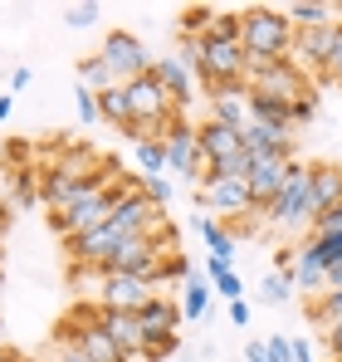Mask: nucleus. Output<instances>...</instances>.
I'll list each match as a JSON object with an SVG mask.
<instances>
[{
	"label": "nucleus",
	"instance_id": "obj_37",
	"mask_svg": "<svg viewBox=\"0 0 342 362\" xmlns=\"http://www.w3.org/2000/svg\"><path fill=\"white\" fill-rule=\"evenodd\" d=\"M313 113H318V98H313V93H308V98H298V103H288V118H293V127L313 122Z\"/></svg>",
	"mask_w": 342,
	"mask_h": 362
},
{
	"label": "nucleus",
	"instance_id": "obj_28",
	"mask_svg": "<svg viewBox=\"0 0 342 362\" xmlns=\"http://www.w3.org/2000/svg\"><path fill=\"white\" fill-rule=\"evenodd\" d=\"M137 167H142V177H162V172H171L167 142H137Z\"/></svg>",
	"mask_w": 342,
	"mask_h": 362
},
{
	"label": "nucleus",
	"instance_id": "obj_47",
	"mask_svg": "<svg viewBox=\"0 0 342 362\" xmlns=\"http://www.w3.org/2000/svg\"><path fill=\"white\" fill-rule=\"evenodd\" d=\"M0 362H25V358H15V353H10V348H0Z\"/></svg>",
	"mask_w": 342,
	"mask_h": 362
},
{
	"label": "nucleus",
	"instance_id": "obj_16",
	"mask_svg": "<svg viewBox=\"0 0 342 362\" xmlns=\"http://www.w3.org/2000/svg\"><path fill=\"white\" fill-rule=\"evenodd\" d=\"M211 118L235 127V132H244L249 127V88L244 83H235V88H211Z\"/></svg>",
	"mask_w": 342,
	"mask_h": 362
},
{
	"label": "nucleus",
	"instance_id": "obj_22",
	"mask_svg": "<svg viewBox=\"0 0 342 362\" xmlns=\"http://www.w3.org/2000/svg\"><path fill=\"white\" fill-rule=\"evenodd\" d=\"M206 279L216 284V294L230 303H240L244 299V284H240V274H235V264L230 259H206Z\"/></svg>",
	"mask_w": 342,
	"mask_h": 362
},
{
	"label": "nucleus",
	"instance_id": "obj_12",
	"mask_svg": "<svg viewBox=\"0 0 342 362\" xmlns=\"http://www.w3.org/2000/svg\"><path fill=\"white\" fill-rule=\"evenodd\" d=\"M196 201L211 206V211H220V216H249L254 211L244 181H206V186H196Z\"/></svg>",
	"mask_w": 342,
	"mask_h": 362
},
{
	"label": "nucleus",
	"instance_id": "obj_20",
	"mask_svg": "<svg viewBox=\"0 0 342 362\" xmlns=\"http://www.w3.org/2000/svg\"><path fill=\"white\" fill-rule=\"evenodd\" d=\"M244 88H249V83H244ZM249 118L264 122V127H279V132H293L288 103H279V98H264V93H249Z\"/></svg>",
	"mask_w": 342,
	"mask_h": 362
},
{
	"label": "nucleus",
	"instance_id": "obj_18",
	"mask_svg": "<svg viewBox=\"0 0 342 362\" xmlns=\"http://www.w3.org/2000/svg\"><path fill=\"white\" fill-rule=\"evenodd\" d=\"M152 74H157V83L167 88V98L176 103V108H186V103H191L196 74H191V64L181 59V54H176V59H157V69H152Z\"/></svg>",
	"mask_w": 342,
	"mask_h": 362
},
{
	"label": "nucleus",
	"instance_id": "obj_27",
	"mask_svg": "<svg viewBox=\"0 0 342 362\" xmlns=\"http://www.w3.org/2000/svg\"><path fill=\"white\" fill-rule=\"evenodd\" d=\"M249 172H254V157H249V152H235L225 162H216L206 181H244V186H249Z\"/></svg>",
	"mask_w": 342,
	"mask_h": 362
},
{
	"label": "nucleus",
	"instance_id": "obj_14",
	"mask_svg": "<svg viewBox=\"0 0 342 362\" xmlns=\"http://www.w3.org/2000/svg\"><path fill=\"white\" fill-rule=\"evenodd\" d=\"M196 142H201V157H206L211 167L225 162V157H235V152H244V132H235V127H225V122H216V118H201Z\"/></svg>",
	"mask_w": 342,
	"mask_h": 362
},
{
	"label": "nucleus",
	"instance_id": "obj_36",
	"mask_svg": "<svg viewBox=\"0 0 342 362\" xmlns=\"http://www.w3.org/2000/svg\"><path fill=\"white\" fill-rule=\"evenodd\" d=\"M45 362H88V358H83V348H78V343L54 338V348H49V358H45Z\"/></svg>",
	"mask_w": 342,
	"mask_h": 362
},
{
	"label": "nucleus",
	"instance_id": "obj_25",
	"mask_svg": "<svg viewBox=\"0 0 342 362\" xmlns=\"http://www.w3.org/2000/svg\"><path fill=\"white\" fill-rule=\"evenodd\" d=\"M78 83H83V88H93V93H108V88H122V83L113 78V69L103 64V54H93V59H83V64H78Z\"/></svg>",
	"mask_w": 342,
	"mask_h": 362
},
{
	"label": "nucleus",
	"instance_id": "obj_30",
	"mask_svg": "<svg viewBox=\"0 0 342 362\" xmlns=\"http://www.w3.org/2000/svg\"><path fill=\"white\" fill-rule=\"evenodd\" d=\"M240 30H244L240 10H216V20H211V40H240Z\"/></svg>",
	"mask_w": 342,
	"mask_h": 362
},
{
	"label": "nucleus",
	"instance_id": "obj_41",
	"mask_svg": "<svg viewBox=\"0 0 342 362\" xmlns=\"http://www.w3.org/2000/svg\"><path fill=\"white\" fill-rule=\"evenodd\" d=\"M323 348H328V362H342V328L323 333Z\"/></svg>",
	"mask_w": 342,
	"mask_h": 362
},
{
	"label": "nucleus",
	"instance_id": "obj_10",
	"mask_svg": "<svg viewBox=\"0 0 342 362\" xmlns=\"http://www.w3.org/2000/svg\"><path fill=\"white\" fill-rule=\"evenodd\" d=\"M293 167H298L293 157H259V162H254V172H249V201H254V211H259V216L274 206V196L288 186Z\"/></svg>",
	"mask_w": 342,
	"mask_h": 362
},
{
	"label": "nucleus",
	"instance_id": "obj_23",
	"mask_svg": "<svg viewBox=\"0 0 342 362\" xmlns=\"http://www.w3.org/2000/svg\"><path fill=\"white\" fill-rule=\"evenodd\" d=\"M308 313H313V323H318L323 333L342 328V289H323L318 299L308 303Z\"/></svg>",
	"mask_w": 342,
	"mask_h": 362
},
{
	"label": "nucleus",
	"instance_id": "obj_51",
	"mask_svg": "<svg viewBox=\"0 0 342 362\" xmlns=\"http://www.w3.org/2000/svg\"><path fill=\"white\" fill-rule=\"evenodd\" d=\"M0 294H5V279H0Z\"/></svg>",
	"mask_w": 342,
	"mask_h": 362
},
{
	"label": "nucleus",
	"instance_id": "obj_9",
	"mask_svg": "<svg viewBox=\"0 0 342 362\" xmlns=\"http://www.w3.org/2000/svg\"><path fill=\"white\" fill-rule=\"evenodd\" d=\"M103 64L113 69V78L117 83H132V78H142V74H152L157 69V59L147 54V45L137 40V35H122V30H113L108 40H103Z\"/></svg>",
	"mask_w": 342,
	"mask_h": 362
},
{
	"label": "nucleus",
	"instance_id": "obj_33",
	"mask_svg": "<svg viewBox=\"0 0 342 362\" xmlns=\"http://www.w3.org/2000/svg\"><path fill=\"white\" fill-rule=\"evenodd\" d=\"M64 20H69L73 30H88V25H98V5H93V0H88V5H69Z\"/></svg>",
	"mask_w": 342,
	"mask_h": 362
},
{
	"label": "nucleus",
	"instance_id": "obj_35",
	"mask_svg": "<svg viewBox=\"0 0 342 362\" xmlns=\"http://www.w3.org/2000/svg\"><path fill=\"white\" fill-rule=\"evenodd\" d=\"M142 191H147V196H152V201L167 211V201H171V191H176V186H171L167 177H142Z\"/></svg>",
	"mask_w": 342,
	"mask_h": 362
},
{
	"label": "nucleus",
	"instance_id": "obj_43",
	"mask_svg": "<svg viewBox=\"0 0 342 362\" xmlns=\"http://www.w3.org/2000/svg\"><path fill=\"white\" fill-rule=\"evenodd\" d=\"M230 323H235V328H244V323H249V303H244V299L230 303Z\"/></svg>",
	"mask_w": 342,
	"mask_h": 362
},
{
	"label": "nucleus",
	"instance_id": "obj_13",
	"mask_svg": "<svg viewBox=\"0 0 342 362\" xmlns=\"http://www.w3.org/2000/svg\"><path fill=\"white\" fill-rule=\"evenodd\" d=\"M308 206H313V221L328 216L333 206H342V167H333V162L308 167Z\"/></svg>",
	"mask_w": 342,
	"mask_h": 362
},
{
	"label": "nucleus",
	"instance_id": "obj_42",
	"mask_svg": "<svg viewBox=\"0 0 342 362\" xmlns=\"http://www.w3.org/2000/svg\"><path fill=\"white\" fill-rule=\"evenodd\" d=\"M244 358H249V362H269V348H264V338L244 343Z\"/></svg>",
	"mask_w": 342,
	"mask_h": 362
},
{
	"label": "nucleus",
	"instance_id": "obj_46",
	"mask_svg": "<svg viewBox=\"0 0 342 362\" xmlns=\"http://www.w3.org/2000/svg\"><path fill=\"white\" fill-rule=\"evenodd\" d=\"M10 113H15V98H10V93H0V122L10 118Z\"/></svg>",
	"mask_w": 342,
	"mask_h": 362
},
{
	"label": "nucleus",
	"instance_id": "obj_3",
	"mask_svg": "<svg viewBox=\"0 0 342 362\" xmlns=\"http://www.w3.org/2000/svg\"><path fill=\"white\" fill-rule=\"evenodd\" d=\"M117 167H108L103 177L93 181L69 211H59L54 216V230L64 235V240H78V235H88V230H103L108 226V216H113V196H117Z\"/></svg>",
	"mask_w": 342,
	"mask_h": 362
},
{
	"label": "nucleus",
	"instance_id": "obj_15",
	"mask_svg": "<svg viewBox=\"0 0 342 362\" xmlns=\"http://www.w3.org/2000/svg\"><path fill=\"white\" fill-rule=\"evenodd\" d=\"M98 323H103V333H108L117 348H122V358H137V353L147 348V333H142V318H137V313L98 308Z\"/></svg>",
	"mask_w": 342,
	"mask_h": 362
},
{
	"label": "nucleus",
	"instance_id": "obj_40",
	"mask_svg": "<svg viewBox=\"0 0 342 362\" xmlns=\"http://www.w3.org/2000/svg\"><path fill=\"white\" fill-rule=\"evenodd\" d=\"M323 78H328V83H338V88H342V35H338V49H333V59L323 64Z\"/></svg>",
	"mask_w": 342,
	"mask_h": 362
},
{
	"label": "nucleus",
	"instance_id": "obj_49",
	"mask_svg": "<svg viewBox=\"0 0 342 362\" xmlns=\"http://www.w3.org/2000/svg\"><path fill=\"white\" fill-rule=\"evenodd\" d=\"M0 348H5V323H0Z\"/></svg>",
	"mask_w": 342,
	"mask_h": 362
},
{
	"label": "nucleus",
	"instance_id": "obj_45",
	"mask_svg": "<svg viewBox=\"0 0 342 362\" xmlns=\"http://www.w3.org/2000/svg\"><path fill=\"white\" fill-rule=\"evenodd\" d=\"M328 289H342V259H338V264H328Z\"/></svg>",
	"mask_w": 342,
	"mask_h": 362
},
{
	"label": "nucleus",
	"instance_id": "obj_5",
	"mask_svg": "<svg viewBox=\"0 0 342 362\" xmlns=\"http://www.w3.org/2000/svg\"><path fill=\"white\" fill-rule=\"evenodd\" d=\"M249 93H264V98H279V103H298L308 98V69H298L293 59H279V64H264V69H249Z\"/></svg>",
	"mask_w": 342,
	"mask_h": 362
},
{
	"label": "nucleus",
	"instance_id": "obj_29",
	"mask_svg": "<svg viewBox=\"0 0 342 362\" xmlns=\"http://www.w3.org/2000/svg\"><path fill=\"white\" fill-rule=\"evenodd\" d=\"M211 20H216L211 5H191V10L181 15V35H186V40H206V35H211Z\"/></svg>",
	"mask_w": 342,
	"mask_h": 362
},
{
	"label": "nucleus",
	"instance_id": "obj_17",
	"mask_svg": "<svg viewBox=\"0 0 342 362\" xmlns=\"http://www.w3.org/2000/svg\"><path fill=\"white\" fill-rule=\"evenodd\" d=\"M293 289H303V294H318V289H328V259L318 255V245H298V255H293Z\"/></svg>",
	"mask_w": 342,
	"mask_h": 362
},
{
	"label": "nucleus",
	"instance_id": "obj_32",
	"mask_svg": "<svg viewBox=\"0 0 342 362\" xmlns=\"http://www.w3.org/2000/svg\"><path fill=\"white\" fill-rule=\"evenodd\" d=\"M73 108H78V118H83V122H98V118H103V113H98V93H93V88H83V83H78V93H73Z\"/></svg>",
	"mask_w": 342,
	"mask_h": 362
},
{
	"label": "nucleus",
	"instance_id": "obj_11",
	"mask_svg": "<svg viewBox=\"0 0 342 362\" xmlns=\"http://www.w3.org/2000/svg\"><path fill=\"white\" fill-rule=\"evenodd\" d=\"M338 35L342 25H318V30H293V49H288V59L298 64V69H318L323 74V64L333 59V49H338Z\"/></svg>",
	"mask_w": 342,
	"mask_h": 362
},
{
	"label": "nucleus",
	"instance_id": "obj_39",
	"mask_svg": "<svg viewBox=\"0 0 342 362\" xmlns=\"http://www.w3.org/2000/svg\"><path fill=\"white\" fill-rule=\"evenodd\" d=\"M313 245H318V255H323L328 264H338V259H342V235H313Z\"/></svg>",
	"mask_w": 342,
	"mask_h": 362
},
{
	"label": "nucleus",
	"instance_id": "obj_31",
	"mask_svg": "<svg viewBox=\"0 0 342 362\" xmlns=\"http://www.w3.org/2000/svg\"><path fill=\"white\" fill-rule=\"evenodd\" d=\"M288 294H293V274H284V269L269 274V279L259 284V299H264V303H284Z\"/></svg>",
	"mask_w": 342,
	"mask_h": 362
},
{
	"label": "nucleus",
	"instance_id": "obj_1",
	"mask_svg": "<svg viewBox=\"0 0 342 362\" xmlns=\"http://www.w3.org/2000/svg\"><path fill=\"white\" fill-rule=\"evenodd\" d=\"M181 59L191 64V74H201L206 88H235L249 78V54L240 40H181Z\"/></svg>",
	"mask_w": 342,
	"mask_h": 362
},
{
	"label": "nucleus",
	"instance_id": "obj_2",
	"mask_svg": "<svg viewBox=\"0 0 342 362\" xmlns=\"http://www.w3.org/2000/svg\"><path fill=\"white\" fill-rule=\"evenodd\" d=\"M240 20H244L240 45H244V54H249V69L288 59V49H293V20H288V10L249 5V10H240Z\"/></svg>",
	"mask_w": 342,
	"mask_h": 362
},
{
	"label": "nucleus",
	"instance_id": "obj_4",
	"mask_svg": "<svg viewBox=\"0 0 342 362\" xmlns=\"http://www.w3.org/2000/svg\"><path fill=\"white\" fill-rule=\"evenodd\" d=\"M59 338H64V343H78L88 362H127V358H122V348L103 333L98 308H73V313L59 323Z\"/></svg>",
	"mask_w": 342,
	"mask_h": 362
},
{
	"label": "nucleus",
	"instance_id": "obj_24",
	"mask_svg": "<svg viewBox=\"0 0 342 362\" xmlns=\"http://www.w3.org/2000/svg\"><path fill=\"white\" fill-rule=\"evenodd\" d=\"M288 20H293V30H318V25H333V5H313V0H293L288 5Z\"/></svg>",
	"mask_w": 342,
	"mask_h": 362
},
{
	"label": "nucleus",
	"instance_id": "obj_38",
	"mask_svg": "<svg viewBox=\"0 0 342 362\" xmlns=\"http://www.w3.org/2000/svg\"><path fill=\"white\" fill-rule=\"evenodd\" d=\"M264 348H269V362H293V343H288L284 333H274V338H264Z\"/></svg>",
	"mask_w": 342,
	"mask_h": 362
},
{
	"label": "nucleus",
	"instance_id": "obj_52",
	"mask_svg": "<svg viewBox=\"0 0 342 362\" xmlns=\"http://www.w3.org/2000/svg\"><path fill=\"white\" fill-rule=\"evenodd\" d=\"M0 157H5V147H0Z\"/></svg>",
	"mask_w": 342,
	"mask_h": 362
},
{
	"label": "nucleus",
	"instance_id": "obj_34",
	"mask_svg": "<svg viewBox=\"0 0 342 362\" xmlns=\"http://www.w3.org/2000/svg\"><path fill=\"white\" fill-rule=\"evenodd\" d=\"M313 235H342V206H333L328 216H318V221H313L308 240H313Z\"/></svg>",
	"mask_w": 342,
	"mask_h": 362
},
{
	"label": "nucleus",
	"instance_id": "obj_48",
	"mask_svg": "<svg viewBox=\"0 0 342 362\" xmlns=\"http://www.w3.org/2000/svg\"><path fill=\"white\" fill-rule=\"evenodd\" d=\"M0 230H5V201H0Z\"/></svg>",
	"mask_w": 342,
	"mask_h": 362
},
{
	"label": "nucleus",
	"instance_id": "obj_19",
	"mask_svg": "<svg viewBox=\"0 0 342 362\" xmlns=\"http://www.w3.org/2000/svg\"><path fill=\"white\" fill-rule=\"evenodd\" d=\"M196 235L206 240L211 259H230V264H235V235H230L220 221H211V216H196Z\"/></svg>",
	"mask_w": 342,
	"mask_h": 362
},
{
	"label": "nucleus",
	"instance_id": "obj_6",
	"mask_svg": "<svg viewBox=\"0 0 342 362\" xmlns=\"http://www.w3.org/2000/svg\"><path fill=\"white\" fill-rule=\"evenodd\" d=\"M167 162H171V172L176 177H186V181H196V186H206V177H211V162L201 157V142H196V127L186 118H176L167 127Z\"/></svg>",
	"mask_w": 342,
	"mask_h": 362
},
{
	"label": "nucleus",
	"instance_id": "obj_26",
	"mask_svg": "<svg viewBox=\"0 0 342 362\" xmlns=\"http://www.w3.org/2000/svg\"><path fill=\"white\" fill-rule=\"evenodd\" d=\"M98 113H103V122H113V127H132L127 88H108V93H98Z\"/></svg>",
	"mask_w": 342,
	"mask_h": 362
},
{
	"label": "nucleus",
	"instance_id": "obj_7",
	"mask_svg": "<svg viewBox=\"0 0 342 362\" xmlns=\"http://www.w3.org/2000/svg\"><path fill=\"white\" fill-rule=\"evenodd\" d=\"M279 230H313V206H308V167L298 162L293 167V177H288V186L274 196V206L264 211Z\"/></svg>",
	"mask_w": 342,
	"mask_h": 362
},
{
	"label": "nucleus",
	"instance_id": "obj_21",
	"mask_svg": "<svg viewBox=\"0 0 342 362\" xmlns=\"http://www.w3.org/2000/svg\"><path fill=\"white\" fill-rule=\"evenodd\" d=\"M181 318H206V308H211V299H216V284L211 279H201V274H191L186 284H181Z\"/></svg>",
	"mask_w": 342,
	"mask_h": 362
},
{
	"label": "nucleus",
	"instance_id": "obj_50",
	"mask_svg": "<svg viewBox=\"0 0 342 362\" xmlns=\"http://www.w3.org/2000/svg\"><path fill=\"white\" fill-rule=\"evenodd\" d=\"M167 362H186V358H167Z\"/></svg>",
	"mask_w": 342,
	"mask_h": 362
},
{
	"label": "nucleus",
	"instance_id": "obj_8",
	"mask_svg": "<svg viewBox=\"0 0 342 362\" xmlns=\"http://www.w3.org/2000/svg\"><path fill=\"white\" fill-rule=\"evenodd\" d=\"M152 299H162V289L152 279H137V274H98V308L142 313Z\"/></svg>",
	"mask_w": 342,
	"mask_h": 362
},
{
	"label": "nucleus",
	"instance_id": "obj_44",
	"mask_svg": "<svg viewBox=\"0 0 342 362\" xmlns=\"http://www.w3.org/2000/svg\"><path fill=\"white\" fill-rule=\"evenodd\" d=\"M293 362H313V348L303 338H293Z\"/></svg>",
	"mask_w": 342,
	"mask_h": 362
}]
</instances>
